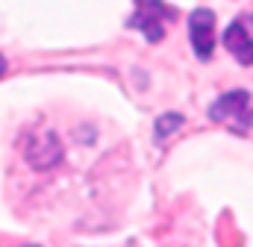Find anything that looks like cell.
<instances>
[{
	"mask_svg": "<svg viewBox=\"0 0 253 247\" xmlns=\"http://www.w3.org/2000/svg\"><path fill=\"white\" fill-rule=\"evenodd\" d=\"M180 124H183V115H177V112H171V115H162V118L156 121V138L162 141L165 135H171L174 129H180Z\"/></svg>",
	"mask_w": 253,
	"mask_h": 247,
	"instance_id": "8992f818",
	"label": "cell"
},
{
	"mask_svg": "<svg viewBox=\"0 0 253 247\" xmlns=\"http://www.w3.org/2000/svg\"><path fill=\"white\" fill-rule=\"evenodd\" d=\"M189 36H191V47L200 59L212 56L215 47V12L212 9H194L189 18Z\"/></svg>",
	"mask_w": 253,
	"mask_h": 247,
	"instance_id": "5b68a950",
	"label": "cell"
},
{
	"mask_svg": "<svg viewBox=\"0 0 253 247\" xmlns=\"http://www.w3.org/2000/svg\"><path fill=\"white\" fill-rule=\"evenodd\" d=\"M24 156H27V162H30L33 168H39V171L53 168V165L62 159V147H59L56 132L44 129V132L30 135V138H27V144H24Z\"/></svg>",
	"mask_w": 253,
	"mask_h": 247,
	"instance_id": "3957f363",
	"label": "cell"
},
{
	"mask_svg": "<svg viewBox=\"0 0 253 247\" xmlns=\"http://www.w3.org/2000/svg\"><path fill=\"white\" fill-rule=\"evenodd\" d=\"M27 247H36V245H27Z\"/></svg>",
	"mask_w": 253,
	"mask_h": 247,
	"instance_id": "ba28073f",
	"label": "cell"
},
{
	"mask_svg": "<svg viewBox=\"0 0 253 247\" xmlns=\"http://www.w3.org/2000/svg\"><path fill=\"white\" fill-rule=\"evenodd\" d=\"M224 44H227V50L242 62V65H253V12L236 18L227 27Z\"/></svg>",
	"mask_w": 253,
	"mask_h": 247,
	"instance_id": "277c9868",
	"label": "cell"
},
{
	"mask_svg": "<svg viewBox=\"0 0 253 247\" xmlns=\"http://www.w3.org/2000/svg\"><path fill=\"white\" fill-rule=\"evenodd\" d=\"M6 74V59H3V53H0V77Z\"/></svg>",
	"mask_w": 253,
	"mask_h": 247,
	"instance_id": "52a82bcc",
	"label": "cell"
},
{
	"mask_svg": "<svg viewBox=\"0 0 253 247\" xmlns=\"http://www.w3.org/2000/svg\"><path fill=\"white\" fill-rule=\"evenodd\" d=\"M209 118L215 124H227L236 132H248L253 126V103L248 91H227L209 106Z\"/></svg>",
	"mask_w": 253,
	"mask_h": 247,
	"instance_id": "6da1fadb",
	"label": "cell"
},
{
	"mask_svg": "<svg viewBox=\"0 0 253 247\" xmlns=\"http://www.w3.org/2000/svg\"><path fill=\"white\" fill-rule=\"evenodd\" d=\"M135 15L129 18V27L141 30L147 41H162L165 36V24L177 15L171 6H165L162 0H135Z\"/></svg>",
	"mask_w": 253,
	"mask_h": 247,
	"instance_id": "7a4b0ae2",
	"label": "cell"
}]
</instances>
